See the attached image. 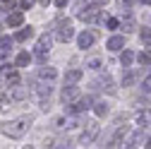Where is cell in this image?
Here are the masks:
<instances>
[{"mask_svg":"<svg viewBox=\"0 0 151 149\" xmlns=\"http://www.w3.org/2000/svg\"><path fill=\"white\" fill-rule=\"evenodd\" d=\"M79 43H82V46H89V43H91V36H86V34H84L82 39H79Z\"/></svg>","mask_w":151,"mask_h":149,"instance_id":"obj_1","label":"cell"},{"mask_svg":"<svg viewBox=\"0 0 151 149\" xmlns=\"http://www.w3.org/2000/svg\"><path fill=\"white\" fill-rule=\"evenodd\" d=\"M146 3H151V0H146Z\"/></svg>","mask_w":151,"mask_h":149,"instance_id":"obj_2","label":"cell"}]
</instances>
